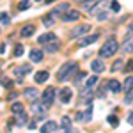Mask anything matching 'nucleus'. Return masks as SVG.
<instances>
[{"instance_id": "obj_25", "label": "nucleus", "mask_w": 133, "mask_h": 133, "mask_svg": "<svg viewBox=\"0 0 133 133\" xmlns=\"http://www.w3.org/2000/svg\"><path fill=\"white\" fill-rule=\"evenodd\" d=\"M133 87V76H128V78H126V80H124V83H123V91H130V89H131Z\"/></svg>"}, {"instance_id": "obj_26", "label": "nucleus", "mask_w": 133, "mask_h": 133, "mask_svg": "<svg viewBox=\"0 0 133 133\" xmlns=\"http://www.w3.org/2000/svg\"><path fill=\"white\" fill-rule=\"evenodd\" d=\"M11 110H12V112L14 114H18V112H23V105H21V103H12V105H11Z\"/></svg>"}, {"instance_id": "obj_31", "label": "nucleus", "mask_w": 133, "mask_h": 133, "mask_svg": "<svg viewBox=\"0 0 133 133\" xmlns=\"http://www.w3.org/2000/svg\"><path fill=\"white\" fill-rule=\"evenodd\" d=\"M131 101H133V87L126 92V98H124V103H128V105H130Z\"/></svg>"}, {"instance_id": "obj_7", "label": "nucleus", "mask_w": 133, "mask_h": 133, "mask_svg": "<svg viewBox=\"0 0 133 133\" xmlns=\"http://www.w3.org/2000/svg\"><path fill=\"white\" fill-rule=\"evenodd\" d=\"M57 128H59V126H57L55 121H48V123H44L41 126V131L43 133H53V131H57Z\"/></svg>"}, {"instance_id": "obj_9", "label": "nucleus", "mask_w": 133, "mask_h": 133, "mask_svg": "<svg viewBox=\"0 0 133 133\" xmlns=\"http://www.w3.org/2000/svg\"><path fill=\"white\" fill-rule=\"evenodd\" d=\"M57 37H55V34H51V32H46V34H43V36H39V44H46V43H51L55 41Z\"/></svg>"}, {"instance_id": "obj_6", "label": "nucleus", "mask_w": 133, "mask_h": 133, "mask_svg": "<svg viewBox=\"0 0 133 133\" xmlns=\"http://www.w3.org/2000/svg\"><path fill=\"white\" fill-rule=\"evenodd\" d=\"M71 96H73V91H71V89H68V87L61 89V92H59V99H61L62 103H69Z\"/></svg>"}, {"instance_id": "obj_19", "label": "nucleus", "mask_w": 133, "mask_h": 133, "mask_svg": "<svg viewBox=\"0 0 133 133\" xmlns=\"http://www.w3.org/2000/svg\"><path fill=\"white\" fill-rule=\"evenodd\" d=\"M53 23H55V14H53V12L43 18V25H44V27H53Z\"/></svg>"}, {"instance_id": "obj_12", "label": "nucleus", "mask_w": 133, "mask_h": 133, "mask_svg": "<svg viewBox=\"0 0 133 133\" xmlns=\"http://www.w3.org/2000/svg\"><path fill=\"white\" fill-rule=\"evenodd\" d=\"M29 59H30L32 62H41L43 61V51L41 50H30Z\"/></svg>"}, {"instance_id": "obj_29", "label": "nucleus", "mask_w": 133, "mask_h": 133, "mask_svg": "<svg viewBox=\"0 0 133 133\" xmlns=\"http://www.w3.org/2000/svg\"><path fill=\"white\" fill-rule=\"evenodd\" d=\"M108 123L112 124V126H119V119H117V115L110 114V115H108Z\"/></svg>"}, {"instance_id": "obj_36", "label": "nucleus", "mask_w": 133, "mask_h": 133, "mask_svg": "<svg viewBox=\"0 0 133 133\" xmlns=\"http://www.w3.org/2000/svg\"><path fill=\"white\" fill-rule=\"evenodd\" d=\"M130 36H133V23L128 27V32H126V37H130Z\"/></svg>"}, {"instance_id": "obj_2", "label": "nucleus", "mask_w": 133, "mask_h": 133, "mask_svg": "<svg viewBox=\"0 0 133 133\" xmlns=\"http://www.w3.org/2000/svg\"><path fill=\"white\" fill-rule=\"evenodd\" d=\"M76 69H78L76 62L68 61L66 64H62V66H61V69H59V73H57V78H59L61 82H66V80H68V78H69V76H71Z\"/></svg>"}, {"instance_id": "obj_27", "label": "nucleus", "mask_w": 133, "mask_h": 133, "mask_svg": "<svg viewBox=\"0 0 133 133\" xmlns=\"http://www.w3.org/2000/svg\"><path fill=\"white\" fill-rule=\"evenodd\" d=\"M98 82V76H96V75H92L91 78H89V80H87V83H85V87H89V89H92V87H94V83Z\"/></svg>"}, {"instance_id": "obj_33", "label": "nucleus", "mask_w": 133, "mask_h": 133, "mask_svg": "<svg viewBox=\"0 0 133 133\" xmlns=\"http://www.w3.org/2000/svg\"><path fill=\"white\" fill-rule=\"evenodd\" d=\"M112 11H114V12H119V11H121V5H119L117 0H114V2H112Z\"/></svg>"}, {"instance_id": "obj_15", "label": "nucleus", "mask_w": 133, "mask_h": 133, "mask_svg": "<svg viewBox=\"0 0 133 133\" xmlns=\"http://www.w3.org/2000/svg\"><path fill=\"white\" fill-rule=\"evenodd\" d=\"M108 89L112 92H121L123 91V85L117 82V80H110V82H108Z\"/></svg>"}, {"instance_id": "obj_30", "label": "nucleus", "mask_w": 133, "mask_h": 133, "mask_svg": "<svg viewBox=\"0 0 133 133\" xmlns=\"http://www.w3.org/2000/svg\"><path fill=\"white\" fill-rule=\"evenodd\" d=\"M29 7H30V2H29V0H21L20 5H18V9H20V11H25V9H29Z\"/></svg>"}, {"instance_id": "obj_24", "label": "nucleus", "mask_w": 133, "mask_h": 133, "mask_svg": "<svg viewBox=\"0 0 133 133\" xmlns=\"http://www.w3.org/2000/svg\"><path fill=\"white\" fill-rule=\"evenodd\" d=\"M11 23V18H9V14L7 12H0V25H9Z\"/></svg>"}, {"instance_id": "obj_22", "label": "nucleus", "mask_w": 133, "mask_h": 133, "mask_svg": "<svg viewBox=\"0 0 133 133\" xmlns=\"http://www.w3.org/2000/svg\"><path fill=\"white\" fill-rule=\"evenodd\" d=\"M30 71V64H25V66H21V68H16L14 69V75H23V73H29Z\"/></svg>"}, {"instance_id": "obj_10", "label": "nucleus", "mask_w": 133, "mask_h": 133, "mask_svg": "<svg viewBox=\"0 0 133 133\" xmlns=\"http://www.w3.org/2000/svg\"><path fill=\"white\" fill-rule=\"evenodd\" d=\"M34 32H36V27H34V25H25V27L20 30V36L21 37H30Z\"/></svg>"}, {"instance_id": "obj_5", "label": "nucleus", "mask_w": 133, "mask_h": 133, "mask_svg": "<svg viewBox=\"0 0 133 133\" xmlns=\"http://www.w3.org/2000/svg\"><path fill=\"white\" fill-rule=\"evenodd\" d=\"M80 20V11L73 9V11H68L62 14V21H78Z\"/></svg>"}, {"instance_id": "obj_35", "label": "nucleus", "mask_w": 133, "mask_h": 133, "mask_svg": "<svg viewBox=\"0 0 133 133\" xmlns=\"http://www.w3.org/2000/svg\"><path fill=\"white\" fill-rule=\"evenodd\" d=\"M75 121H85V114L78 112V114H76V115H75Z\"/></svg>"}, {"instance_id": "obj_4", "label": "nucleus", "mask_w": 133, "mask_h": 133, "mask_svg": "<svg viewBox=\"0 0 133 133\" xmlns=\"http://www.w3.org/2000/svg\"><path fill=\"white\" fill-rule=\"evenodd\" d=\"M89 30H91V25L83 23V25H78L76 29H73V30L69 32V36H71V37H80V36H83V34H87Z\"/></svg>"}, {"instance_id": "obj_38", "label": "nucleus", "mask_w": 133, "mask_h": 133, "mask_svg": "<svg viewBox=\"0 0 133 133\" xmlns=\"http://www.w3.org/2000/svg\"><path fill=\"white\" fill-rule=\"evenodd\" d=\"M85 121H87V123H89V121H91V108H89V110H87V112H85Z\"/></svg>"}, {"instance_id": "obj_17", "label": "nucleus", "mask_w": 133, "mask_h": 133, "mask_svg": "<svg viewBox=\"0 0 133 133\" xmlns=\"http://www.w3.org/2000/svg\"><path fill=\"white\" fill-rule=\"evenodd\" d=\"M68 9H69L68 4H61V5H57V7L53 9V14H55V16H61V14H64V12H68Z\"/></svg>"}, {"instance_id": "obj_23", "label": "nucleus", "mask_w": 133, "mask_h": 133, "mask_svg": "<svg viewBox=\"0 0 133 133\" xmlns=\"http://www.w3.org/2000/svg\"><path fill=\"white\" fill-rule=\"evenodd\" d=\"M23 94H25V98H29V99H36V98H37V91L32 89V87H30V89H27Z\"/></svg>"}, {"instance_id": "obj_1", "label": "nucleus", "mask_w": 133, "mask_h": 133, "mask_svg": "<svg viewBox=\"0 0 133 133\" xmlns=\"http://www.w3.org/2000/svg\"><path fill=\"white\" fill-rule=\"evenodd\" d=\"M117 50H119V43H117V39H115V37H110V39H107V41H105V44L99 48V59L112 57Z\"/></svg>"}, {"instance_id": "obj_20", "label": "nucleus", "mask_w": 133, "mask_h": 133, "mask_svg": "<svg viewBox=\"0 0 133 133\" xmlns=\"http://www.w3.org/2000/svg\"><path fill=\"white\" fill-rule=\"evenodd\" d=\"M16 124H18V126L27 124V114H25V112H18V114H16Z\"/></svg>"}, {"instance_id": "obj_16", "label": "nucleus", "mask_w": 133, "mask_h": 133, "mask_svg": "<svg viewBox=\"0 0 133 133\" xmlns=\"http://www.w3.org/2000/svg\"><path fill=\"white\" fill-rule=\"evenodd\" d=\"M44 108H46V105H44V103L32 101V112H34V114H41V112H44Z\"/></svg>"}, {"instance_id": "obj_42", "label": "nucleus", "mask_w": 133, "mask_h": 133, "mask_svg": "<svg viewBox=\"0 0 133 133\" xmlns=\"http://www.w3.org/2000/svg\"><path fill=\"white\" fill-rule=\"evenodd\" d=\"M82 2H85V0H82Z\"/></svg>"}, {"instance_id": "obj_41", "label": "nucleus", "mask_w": 133, "mask_h": 133, "mask_svg": "<svg viewBox=\"0 0 133 133\" xmlns=\"http://www.w3.org/2000/svg\"><path fill=\"white\" fill-rule=\"evenodd\" d=\"M55 0H44V4H53Z\"/></svg>"}, {"instance_id": "obj_3", "label": "nucleus", "mask_w": 133, "mask_h": 133, "mask_svg": "<svg viewBox=\"0 0 133 133\" xmlns=\"http://www.w3.org/2000/svg\"><path fill=\"white\" fill-rule=\"evenodd\" d=\"M55 99V89L53 87H46L44 92H43V103L46 105V107H50L51 103Z\"/></svg>"}, {"instance_id": "obj_11", "label": "nucleus", "mask_w": 133, "mask_h": 133, "mask_svg": "<svg viewBox=\"0 0 133 133\" xmlns=\"http://www.w3.org/2000/svg\"><path fill=\"white\" fill-rule=\"evenodd\" d=\"M48 76H50V75H48V71H44V69H43V71H37V73H36L34 80H36V83H44L46 80H48Z\"/></svg>"}, {"instance_id": "obj_40", "label": "nucleus", "mask_w": 133, "mask_h": 133, "mask_svg": "<svg viewBox=\"0 0 133 133\" xmlns=\"http://www.w3.org/2000/svg\"><path fill=\"white\" fill-rule=\"evenodd\" d=\"M4 53H5V46L2 44V46H0V55H4Z\"/></svg>"}, {"instance_id": "obj_34", "label": "nucleus", "mask_w": 133, "mask_h": 133, "mask_svg": "<svg viewBox=\"0 0 133 133\" xmlns=\"http://www.w3.org/2000/svg\"><path fill=\"white\" fill-rule=\"evenodd\" d=\"M131 69H133V61H128V62H126V66H124V71L130 73Z\"/></svg>"}, {"instance_id": "obj_8", "label": "nucleus", "mask_w": 133, "mask_h": 133, "mask_svg": "<svg viewBox=\"0 0 133 133\" xmlns=\"http://www.w3.org/2000/svg\"><path fill=\"white\" fill-rule=\"evenodd\" d=\"M98 34H92V36H85L83 39H80L78 41V46H89V44H92L94 41H98Z\"/></svg>"}, {"instance_id": "obj_21", "label": "nucleus", "mask_w": 133, "mask_h": 133, "mask_svg": "<svg viewBox=\"0 0 133 133\" xmlns=\"http://www.w3.org/2000/svg\"><path fill=\"white\" fill-rule=\"evenodd\" d=\"M61 124H62V128H64V131H71V119L69 117H62Z\"/></svg>"}, {"instance_id": "obj_28", "label": "nucleus", "mask_w": 133, "mask_h": 133, "mask_svg": "<svg viewBox=\"0 0 133 133\" xmlns=\"http://www.w3.org/2000/svg\"><path fill=\"white\" fill-rule=\"evenodd\" d=\"M23 55V44H16L14 46V57H21Z\"/></svg>"}, {"instance_id": "obj_39", "label": "nucleus", "mask_w": 133, "mask_h": 133, "mask_svg": "<svg viewBox=\"0 0 133 133\" xmlns=\"http://www.w3.org/2000/svg\"><path fill=\"white\" fill-rule=\"evenodd\" d=\"M83 76H85V73H78V76H76V82H80Z\"/></svg>"}, {"instance_id": "obj_13", "label": "nucleus", "mask_w": 133, "mask_h": 133, "mask_svg": "<svg viewBox=\"0 0 133 133\" xmlns=\"http://www.w3.org/2000/svg\"><path fill=\"white\" fill-rule=\"evenodd\" d=\"M91 68H92L94 73H103L105 71V64H103V61H92Z\"/></svg>"}, {"instance_id": "obj_18", "label": "nucleus", "mask_w": 133, "mask_h": 133, "mask_svg": "<svg viewBox=\"0 0 133 133\" xmlns=\"http://www.w3.org/2000/svg\"><path fill=\"white\" fill-rule=\"evenodd\" d=\"M123 51L124 53L133 51V37H126V41H124V44H123Z\"/></svg>"}, {"instance_id": "obj_14", "label": "nucleus", "mask_w": 133, "mask_h": 133, "mask_svg": "<svg viewBox=\"0 0 133 133\" xmlns=\"http://www.w3.org/2000/svg\"><path fill=\"white\" fill-rule=\"evenodd\" d=\"M57 50H59V43H57V39L44 44V51H48V53H55Z\"/></svg>"}, {"instance_id": "obj_32", "label": "nucleus", "mask_w": 133, "mask_h": 133, "mask_svg": "<svg viewBox=\"0 0 133 133\" xmlns=\"http://www.w3.org/2000/svg\"><path fill=\"white\" fill-rule=\"evenodd\" d=\"M123 68V61H115L112 64V71H115V69H121Z\"/></svg>"}, {"instance_id": "obj_37", "label": "nucleus", "mask_w": 133, "mask_h": 133, "mask_svg": "<svg viewBox=\"0 0 133 133\" xmlns=\"http://www.w3.org/2000/svg\"><path fill=\"white\" fill-rule=\"evenodd\" d=\"M107 16H108L107 12H99V14H98V20H99V21H101V20H107Z\"/></svg>"}]
</instances>
